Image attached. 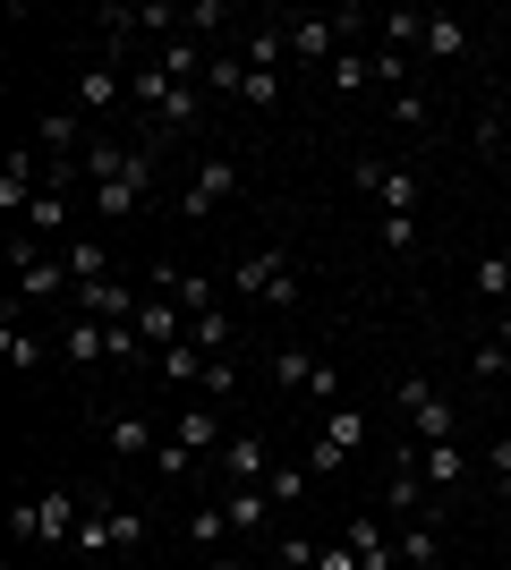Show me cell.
I'll return each instance as SVG.
<instances>
[{
  "label": "cell",
  "instance_id": "obj_8",
  "mask_svg": "<svg viewBox=\"0 0 511 570\" xmlns=\"http://www.w3.org/2000/svg\"><path fill=\"white\" fill-rule=\"evenodd\" d=\"M273 383H282V392H307V401H324V409H341V366H324V357H307V350L273 357Z\"/></svg>",
  "mask_w": 511,
  "mask_h": 570
},
{
  "label": "cell",
  "instance_id": "obj_25",
  "mask_svg": "<svg viewBox=\"0 0 511 570\" xmlns=\"http://www.w3.org/2000/svg\"><path fill=\"white\" fill-rule=\"evenodd\" d=\"M282 51H291V35H282V26H256L239 60H247V69H273V77H282Z\"/></svg>",
  "mask_w": 511,
  "mask_h": 570
},
{
  "label": "cell",
  "instance_id": "obj_27",
  "mask_svg": "<svg viewBox=\"0 0 511 570\" xmlns=\"http://www.w3.org/2000/svg\"><path fill=\"white\" fill-rule=\"evenodd\" d=\"M111 102H120V77H111V69H86V77H77V111H111Z\"/></svg>",
  "mask_w": 511,
  "mask_h": 570
},
{
  "label": "cell",
  "instance_id": "obj_2",
  "mask_svg": "<svg viewBox=\"0 0 511 570\" xmlns=\"http://www.w3.org/2000/svg\"><path fill=\"white\" fill-rule=\"evenodd\" d=\"M392 401H401V417H410L417 443H461V409H452V392H435L426 375H401Z\"/></svg>",
  "mask_w": 511,
  "mask_h": 570
},
{
  "label": "cell",
  "instance_id": "obj_18",
  "mask_svg": "<svg viewBox=\"0 0 511 570\" xmlns=\"http://www.w3.org/2000/svg\"><path fill=\"white\" fill-rule=\"evenodd\" d=\"M35 196H43V163H35V154H9V170H0V205L26 214Z\"/></svg>",
  "mask_w": 511,
  "mask_h": 570
},
{
  "label": "cell",
  "instance_id": "obj_3",
  "mask_svg": "<svg viewBox=\"0 0 511 570\" xmlns=\"http://www.w3.org/2000/svg\"><path fill=\"white\" fill-rule=\"evenodd\" d=\"M77 520H86V502L77 494H35V502H9V537H26V546H69L77 537Z\"/></svg>",
  "mask_w": 511,
  "mask_h": 570
},
{
  "label": "cell",
  "instance_id": "obj_41",
  "mask_svg": "<svg viewBox=\"0 0 511 570\" xmlns=\"http://www.w3.org/2000/svg\"><path fill=\"white\" fill-rule=\"evenodd\" d=\"M375 86H392V95H401V86H410V60H401V51H375Z\"/></svg>",
  "mask_w": 511,
  "mask_h": 570
},
{
  "label": "cell",
  "instance_id": "obj_15",
  "mask_svg": "<svg viewBox=\"0 0 511 570\" xmlns=\"http://www.w3.org/2000/svg\"><path fill=\"white\" fill-rule=\"evenodd\" d=\"M222 469H230V485H265V476H273L265 434H230V443H222Z\"/></svg>",
  "mask_w": 511,
  "mask_h": 570
},
{
  "label": "cell",
  "instance_id": "obj_34",
  "mask_svg": "<svg viewBox=\"0 0 511 570\" xmlns=\"http://www.w3.org/2000/svg\"><path fill=\"white\" fill-rule=\"evenodd\" d=\"M163 69L179 77V86H188V77H205L214 60H196V43H179V35H170V43H163Z\"/></svg>",
  "mask_w": 511,
  "mask_h": 570
},
{
  "label": "cell",
  "instance_id": "obj_29",
  "mask_svg": "<svg viewBox=\"0 0 511 570\" xmlns=\"http://www.w3.org/2000/svg\"><path fill=\"white\" fill-rule=\"evenodd\" d=\"M26 230H69V196H60V188H43L35 205H26Z\"/></svg>",
  "mask_w": 511,
  "mask_h": 570
},
{
  "label": "cell",
  "instance_id": "obj_14",
  "mask_svg": "<svg viewBox=\"0 0 511 570\" xmlns=\"http://www.w3.org/2000/svg\"><path fill=\"white\" fill-rule=\"evenodd\" d=\"M341 546L358 553V570H392V562H401V546L384 537V520H366V511L350 520V537H341Z\"/></svg>",
  "mask_w": 511,
  "mask_h": 570
},
{
  "label": "cell",
  "instance_id": "obj_7",
  "mask_svg": "<svg viewBox=\"0 0 511 570\" xmlns=\"http://www.w3.org/2000/svg\"><path fill=\"white\" fill-rule=\"evenodd\" d=\"M9 273H18V289L26 298H51V289H77L69 282V256H43V247H35V238H9Z\"/></svg>",
  "mask_w": 511,
  "mask_h": 570
},
{
  "label": "cell",
  "instance_id": "obj_4",
  "mask_svg": "<svg viewBox=\"0 0 511 570\" xmlns=\"http://www.w3.org/2000/svg\"><path fill=\"white\" fill-rule=\"evenodd\" d=\"M230 289H239V298H265V307H282V298H298L291 247H256V256H239V273H230Z\"/></svg>",
  "mask_w": 511,
  "mask_h": 570
},
{
  "label": "cell",
  "instance_id": "obj_39",
  "mask_svg": "<svg viewBox=\"0 0 511 570\" xmlns=\"http://www.w3.org/2000/svg\"><path fill=\"white\" fill-rule=\"evenodd\" d=\"M196 469V452H179V443H170V434H163V452H154V476H170V485H179V476H188Z\"/></svg>",
  "mask_w": 511,
  "mask_h": 570
},
{
  "label": "cell",
  "instance_id": "obj_30",
  "mask_svg": "<svg viewBox=\"0 0 511 570\" xmlns=\"http://www.w3.org/2000/svg\"><path fill=\"white\" fill-rule=\"evenodd\" d=\"M170 298H179V307L188 315H205V307H222V289L205 282V273H179V282H170Z\"/></svg>",
  "mask_w": 511,
  "mask_h": 570
},
{
  "label": "cell",
  "instance_id": "obj_43",
  "mask_svg": "<svg viewBox=\"0 0 511 570\" xmlns=\"http://www.w3.org/2000/svg\"><path fill=\"white\" fill-rule=\"evenodd\" d=\"M316 553L324 546H307V537H282V562H291V570H316Z\"/></svg>",
  "mask_w": 511,
  "mask_h": 570
},
{
  "label": "cell",
  "instance_id": "obj_21",
  "mask_svg": "<svg viewBox=\"0 0 511 570\" xmlns=\"http://www.w3.org/2000/svg\"><path fill=\"white\" fill-rule=\"evenodd\" d=\"M60 350H69L77 366H102V357H111V324H95V315H77V324H69V341H60Z\"/></svg>",
  "mask_w": 511,
  "mask_h": 570
},
{
  "label": "cell",
  "instance_id": "obj_17",
  "mask_svg": "<svg viewBox=\"0 0 511 570\" xmlns=\"http://www.w3.org/2000/svg\"><path fill=\"white\" fill-rule=\"evenodd\" d=\"M417 476H426L435 494H452V485L469 476V452H461V443H417Z\"/></svg>",
  "mask_w": 511,
  "mask_h": 570
},
{
  "label": "cell",
  "instance_id": "obj_36",
  "mask_svg": "<svg viewBox=\"0 0 511 570\" xmlns=\"http://www.w3.org/2000/svg\"><path fill=\"white\" fill-rule=\"evenodd\" d=\"M375 238H384L392 256H410V247H417V214H384V222H375Z\"/></svg>",
  "mask_w": 511,
  "mask_h": 570
},
{
  "label": "cell",
  "instance_id": "obj_31",
  "mask_svg": "<svg viewBox=\"0 0 511 570\" xmlns=\"http://www.w3.org/2000/svg\"><path fill=\"white\" fill-rule=\"evenodd\" d=\"M222 537H230V511H222V502L188 511V546H222Z\"/></svg>",
  "mask_w": 511,
  "mask_h": 570
},
{
  "label": "cell",
  "instance_id": "obj_26",
  "mask_svg": "<svg viewBox=\"0 0 511 570\" xmlns=\"http://www.w3.org/2000/svg\"><path fill=\"white\" fill-rule=\"evenodd\" d=\"M324 77H333V95H358V86H375V51H341Z\"/></svg>",
  "mask_w": 511,
  "mask_h": 570
},
{
  "label": "cell",
  "instance_id": "obj_35",
  "mask_svg": "<svg viewBox=\"0 0 511 570\" xmlns=\"http://www.w3.org/2000/svg\"><path fill=\"white\" fill-rule=\"evenodd\" d=\"M384 26V51H401V43H417V35H426V18H417V9H392V18H375Z\"/></svg>",
  "mask_w": 511,
  "mask_h": 570
},
{
  "label": "cell",
  "instance_id": "obj_12",
  "mask_svg": "<svg viewBox=\"0 0 511 570\" xmlns=\"http://www.w3.org/2000/svg\"><path fill=\"white\" fill-rule=\"evenodd\" d=\"M163 434H170V443H179V452H196V460L230 443V434H222V409H214V401H188V409H179V417H170Z\"/></svg>",
  "mask_w": 511,
  "mask_h": 570
},
{
  "label": "cell",
  "instance_id": "obj_1",
  "mask_svg": "<svg viewBox=\"0 0 511 570\" xmlns=\"http://www.w3.org/2000/svg\"><path fill=\"white\" fill-rule=\"evenodd\" d=\"M154 145H86V188H95V214L102 222H128L137 205L154 196Z\"/></svg>",
  "mask_w": 511,
  "mask_h": 570
},
{
  "label": "cell",
  "instance_id": "obj_42",
  "mask_svg": "<svg viewBox=\"0 0 511 570\" xmlns=\"http://www.w3.org/2000/svg\"><path fill=\"white\" fill-rule=\"evenodd\" d=\"M478 145H487V154H511V111L503 119H478Z\"/></svg>",
  "mask_w": 511,
  "mask_h": 570
},
{
  "label": "cell",
  "instance_id": "obj_24",
  "mask_svg": "<svg viewBox=\"0 0 511 570\" xmlns=\"http://www.w3.org/2000/svg\"><path fill=\"white\" fill-rule=\"evenodd\" d=\"M43 154L51 163H86L77 154V111H43Z\"/></svg>",
  "mask_w": 511,
  "mask_h": 570
},
{
  "label": "cell",
  "instance_id": "obj_46",
  "mask_svg": "<svg viewBox=\"0 0 511 570\" xmlns=\"http://www.w3.org/2000/svg\"><path fill=\"white\" fill-rule=\"evenodd\" d=\"M222 570H247V562H222Z\"/></svg>",
  "mask_w": 511,
  "mask_h": 570
},
{
  "label": "cell",
  "instance_id": "obj_22",
  "mask_svg": "<svg viewBox=\"0 0 511 570\" xmlns=\"http://www.w3.org/2000/svg\"><path fill=\"white\" fill-rule=\"evenodd\" d=\"M205 366H214V357L196 350V341H170V350L154 357V375H163V383H205Z\"/></svg>",
  "mask_w": 511,
  "mask_h": 570
},
{
  "label": "cell",
  "instance_id": "obj_19",
  "mask_svg": "<svg viewBox=\"0 0 511 570\" xmlns=\"http://www.w3.org/2000/svg\"><path fill=\"white\" fill-rule=\"evenodd\" d=\"M417 43H426V60H461V51H469V26L452 18V9H426V35H417Z\"/></svg>",
  "mask_w": 511,
  "mask_h": 570
},
{
  "label": "cell",
  "instance_id": "obj_44",
  "mask_svg": "<svg viewBox=\"0 0 511 570\" xmlns=\"http://www.w3.org/2000/svg\"><path fill=\"white\" fill-rule=\"evenodd\" d=\"M392 119H410V128H417V119H426V95H417V86H401V95H392Z\"/></svg>",
  "mask_w": 511,
  "mask_h": 570
},
{
  "label": "cell",
  "instance_id": "obj_11",
  "mask_svg": "<svg viewBox=\"0 0 511 570\" xmlns=\"http://www.w3.org/2000/svg\"><path fill=\"white\" fill-rule=\"evenodd\" d=\"M358 9H350V18H291V60H324V69H333L341 60V35H358Z\"/></svg>",
  "mask_w": 511,
  "mask_h": 570
},
{
  "label": "cell",
  "instance_id": "obj_6",
  "mask_svg": "<svg viewBox=\"0 0 511 570\" xmlns=\"http://www.w3.org/2000/svg\"><path fill=\"white\" fill-rule=\"evenodd\" d=\"M350 179H358V196H375L384 214H417V196H426V179H417L410 163H350Z\"/></svg>",
  "mask_w": 511,
  "mask_h": 570
},
{
  "label": "cell",
  "instance_id": "obj_38",
  "mask_svg": "<svg viewBox=\"0 0 511 570\" xmlns=\"http://www.w3.org/2000/svg\"><path fill=\"white\" fill-rule=\"evenodd\" d=\"M0 357H9V366H35V357H43V341H35V333H18V324H9V333H0Z\"/></svg>",
  "mask_w": 511,
  "mask_h": 570
},
{
  "label": "cell",
  "instance_id": "obj_40",
  "mask_svg": "<svg viewBox=\"0 0 511 570\" xmlns=\"http://www.w3.org/2000/svg\"><path fill=\"white\" fill-rule=\"evenodd\" d=\"M469 366H478V375H511V350H503V341H478V357H469Z\"/></svg>",
  "mask_w": 511,
  "mask_h": 570
},
{
  "label": "cell",
  "instance_id": "obj_20",
  "mask_svg": "<svg viewBox=\"0 0 511 570\" xmlns=\"http://www.w3.org/2000/svg\"><path fill=\"white\" fill-rule=\"evenodd\" d=\"M60 256H69V282L77 289H86V282H111V247H102V238H69Z\"/></svg>",
  "mask_w": 511,
  "mask_h": 570
},
{
  "label": "cell",
  "instance_id": "obj_13",
  "mask_svg": "<svg viewBox=\"0 0 511 570\" xmlns=\"http://www.w3.org/2000/svg\"><path fill=\"white\" fill-rule=\"evenodd\" d=\"M77 298H86V315H95V324H137V307H146L128 282H86Z\"/></svg>",
  "mask_w": 511,
  "mask_h": 570
},
{
  "label": "cell",
  "instance_id": "obj_32",
  "mask_svg": "<svg viewBox=\"0 0 511 570\" xmlns=\"http://www.w3.org/2000/svg\"><path fill=\"white\" fill-rule=\"evenodd\" d=\"M205 86H214L222 102H239V95H247V60H230V51H222L214 69H205Z\"/></svg>",
  "mask_w": 511,
  "mask_h": 570
},
{
  "label": "cell",
  "instance_id": "obj_45",
  "mask_svg": "<svg viewBox=\"0 0 511 570\" xmlns=\"http://www.w3.org/2000/svg\"><path fill=\"white\" fill-rule=\"evenodd\" d=\"M316 570H358V553H350V546H324V553H316Z\"/></svg>",
  "mask_w": 511,
  "mask_h": 570
},
{
  "label": "cell",
  "instance_id": "obj_9",
  "mask_svg": "<svg viewBox=\"0 0 511 570\" xmlns=\"http://www.w3.org/2000/svg\"><path fill=\"white\" fill-rule=\"evenodd\" d=\"M358 434H366V417H358V409H350V401H341V409H324L316 443H307V469H316V476H333L341 460L358 452Z\"/></svg>",
  "mask_w": 511,
  "mask_h": 570
},
{
  "label": "cell",
  "instance_id": "obj_10",
  "mask_svg": "<svg viewBox=\"0 0 511 570\" xmlns=\"http://www.w3.org/2000/svg\"><path fill=\"white\" fill-rule=\"evenodd\" d=\"M230 196H239V163H222V154H214V163H196V170H188V188H179V214L205 222L214 205H230Z\"/></svg>",
  "mask_w": 511,
  "mask_h": 570
},
{
  "label": "cell",
  "instance_id": "obj_37",
  "mask_svg": "<svg viewBox=\"0 0 511 570\" xmlns=\"http://www.w3.org/2000/svg\"><path fill=\"white\" fill-rule=\"evenodd\" d=\"M247 111H273V102H282V77H273V69H247Z\"/></svg>",
  "mask_w": 511,
  "mask_h": 570
},
{
  "label": "cell",
  "instance_id": "obj_28",
  "mask_svg": "<svg viewBox=\"0 0 511 570\" xmlns=\"http://www.w3.org/2000/svg\"><path fill=\"white\" fill-rule=\"evenodd\" d=\"M307 485H316V469H307V460H298V469L282 460V469L265 476V494H273V502H307Z\"/></svg>",
  "mask_w": 511,
  "mask_h": 570
},
{
  "label": "cell",
  "instance_id": "obj_16",
  "mask_svg": "<svg viewBox=\"0 0 511 570\" xmlns=\"http://www.w3.org/2000/svg\"><path fill=\"white\" fill-rule=\"evenodd\" d=\"M102 452H111V460H154V452H163V434H154L146 417H111V426H102Z\"/></svg>",
  "mask_w": 511,
  "mask_h": 570
},
{
  "label": "cell",
  "instance_id": "obj_23",
  "mask_svg": "<svg viewBox=\"0 0 511 570\" xmlns=\"http://www.w3.org/2000/svg\"><path fill=\"white\" fill-rule=\"evenodd\" d=\"M222 511H230V528H265L273 520V494H265V485H230Z\"/></svg>",
  "mask_w": 511,
  "mask_h": 570
},
{
  "label": "cell",
  "instance_id": "obj_5",
  "mask_svg": "<svg viewBox=\"0 0 511 570\" xmlns=\"http://www.w3.org/2000/svg\"><path fill=\"white\" fill-rule=\"evenodd\" d=\"M137 537H146V520H137L128 502H102V511H86V520H77V553H86V562H102V553H128Z\"/></svg>",
  "mask_w": 511,
  "mask_h": 570
},
{
  "label": "cell",
  "instance_id": "obj_33",
  "mask_svg": "<svg viewBox=\"0 0 511 570\" xmlns=\"http://www.w3.org/2000/svg\"><path fill=\"white\" fill-rule=\"evenodd\" d=\"M230 392H239V366H230V357H214V366H205V383H196V401H230Z\"/></svg>",
  "mask_w": 511,
  "mask_h": 570
}]
</instances>
